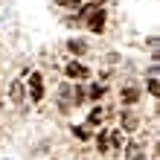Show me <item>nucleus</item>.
<instances>
[{"instance_id":"obj_11","label":"nucleus","mask_w":160,"mask_h":160,"mask_svg":"<svg viewBox=\"0 0 160 160\" xmlns=\"http://www.w3.org/2000/svg\"><path fill=\"white\" fill-rule=\"evenodd\" d=\"M102 117H105V111H102V108H96V111H93V114H90V122H93V125H96V122H102Z\"/></svg>"},{"instance_id":"obj_5","label":"nucleus","mask_w":160,"mask_h":160,"mask_svg":"<svg viewBox=\"0 0 160 160\" xmlns=\"http://www.w3.org/2000/svg\"><path fill=\"white\" fill-rule=\"evenodd\" d=\"M9 96H12V102H15V105H21V99H23V88H21V82H15V84H12Z\"/></svg>"},{"instance_id":"obj_1","label":"nucleus","mask_w":160,"mask_h":160,"mask_svg":"<svg viewBox=\"0 0 160 160\" xmlns=\"http://www.w3.org/2000/svg\"><path fill=\"white\" fill-rule=\"evenodd\" d=\"M82 12H84V18H88V29L102 32V26H105V9L90 6V9H82Z\"/></svg>"},{"instance_id":"obj_9","label":"nucleus","mask_w":160,"mask_h":160,"mask_svg":"<svg viewBox=\"0 0 160 160\" xmlns=\"http://www.w3.org/2000/svg\"><path fill=\"white\" fill-rule=\"evenodd\" d=\"M58 6H67V9H82V3L79 0H55Z\"/></svg>"},{"instance_id":"obj_6","label":"nucleus","mask_w":160,"mask_h":160,"mask_svg":"<svg viewBox=\"0 0 160 160\" xmlns=\"http://www.w3.org/2000/svg\"><path fill=\"white\" fill-rule=\"evenodd\" d=\"M137 96H140V93H137L134 88H125V93H122V102H125V105H134Z\"/></svg>"},{"instance_id":"obj_8","label":"nucleus","mask_w":160,"mask_h":160,"mask_svg":"<svg viewBox=\"0 0 160 160\" xmlns=\"http://www.w3.org/2000/svg\"><path fill=\"white\" fill-rule=\"evenodd\" d=\"M122 125H125V131H134L137 128V119L131 117V114H125V117H122Z\"/></svg>"},{"instance_id":"obj_12","label":"nucleus","mask_w":160,"mask_h":160,"mask_svg":"<svg viewBox=\"0 0 160 160\" xmlns=\"http://www.w3.org/2000/svg\"><path fill=\"white\" fill-rule=\"evenodd\" d=\"M148 90H152V93H154V96H157V93H160V84H157V82L152 79V82H148Z\"/></svg>"},{"instance_id":"obj_10","label":"nucleus","mask_w":160,"mask_h":160,"mask_svg":"<svg viewBox=\"0 0 160 160\" xmlns=\"http://www.w3.org/2000/svg\"><path fill=\"white\" fill-rule=\"evenodd\" d=\"M99 152H108V131L99 134Z\"/></svg>"},{"instance_id":"obj_4","label":"nucleus","mask_w":160,"mask_h":160,"mask_svg":"<svg viewBox=\"0 0 160 160\" xmlns=\"http://www.w3.org/2000/svg\"><path fill=\"white\" fill-rule=\"evenodd\" d=\"M125 157H128V160H143V148H140L137 143H131V146L125 148Z\"/></svg>"},{"instance_id":"obj_7","label":"nucleus","mask_w":160,"mask_h":160,"mask_svg":"<svg viewBox=\"0 0 160 160\" xmlns=\"http://www.w3.org/2000/svg\"><path fill=\"white\" fill-rule=\"evenodd\" d=\"M67 47H70V52H76V55H84V50H88V47H84V41H70Z\"/></svg>"},{"instance_id":"obj_3","label":"nucleus","mask_w":160,"mask_h":160,"mask_svg":"<svg viewBox=\"0 0 160 160\" xmlns=\"http://www.w3.org/2000/svg\"><path fill=\"white\" fill-rule=\"evenodd\" d=\"M29 88H32V102H38V99L44 96V79H41V73H32Z\"/></svg>"},{"instance_id":"obj_2","label":"nucleus","mask_w":160,"mask_h":160,"mask_svg":"<svg viewBox=\"0 0 160 160\" xmlns=\"http://www.w3.org/2000/svg\"><path fill=\"white\" fill-rule=\"evenodd\" d=\"M64 73H67L70 79H88V67L79 64V61H70L67 67H64Z\"/></svg>"}]
</instances>
